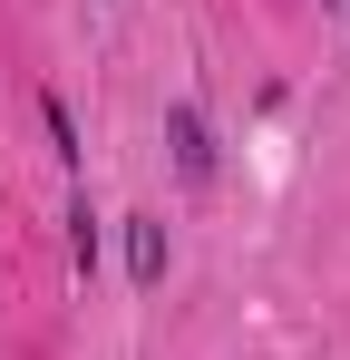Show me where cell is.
<instances>
[{
  "label": "cell",
  "mask_w": 350,
  "mask_h": 360,
  "mask_svg": "<svg viewBox=\"0 0 350 360\" xmlns=\"http://www.w3.org/2000/svg\"><path fill=\"white\" fill-rule=\"evenodd\" d=\"M166 146H175V166H185L195 185L214 176V136H205V117H195V108H166Z\"/></svg>",
  "instance_id": "cell-1"
},
{
  "label": "cell",
  "mask_w": 350,
  "mask_h": 360,
  "mask_svg": "<svg viewBox=\"0 0 350 360\" xmlns=\"http://www.w3.org/2000/svg\"><path fill=\"white\" fill-rule=\"evenodd\" d=\"M127 273L136 283H166V224H146V214L127 224Z\"/></svg>",
  "instance_id": "cell-2"
},
{
  "label": "cell",
  "mask_w": 350,
  "mask_h": 360,
  "mask_svg": "<svg viewBox=\"0 0 350 360\" xmlns=\"http://www.w3.org/2000/svg\"><path fill=\"white\" fill-rule=\"evenodd\" d=\"M68 263H78V273H88V263H98V214H88V195H78V205H68Z\"/></svg>",
  "instance_id": "cell-3"
},
{
  "label": "cell",
  "mask_w": 350,
  "mask_h": 360,
  "mask_svg": "<svg viewBox=\"0 0 350 360\" xmlns=\"http://www.w3.org/2000/svg\"><path fill=\"white\" fill-rule=\"evenodd\" d=\"M39 127H49V146H58V156L78 166V127H68V108H58V98H39Z\"/></svg>",
  "instance_id": "cell-4"
}]
</instances>
